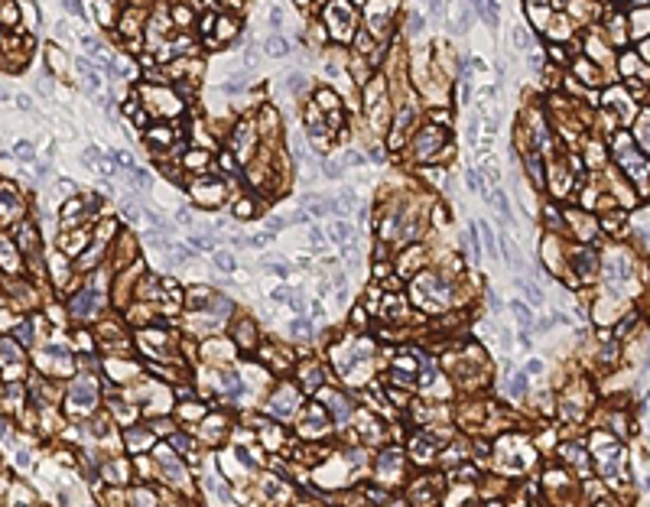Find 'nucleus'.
<instances>
[{
	"instance_id": "18",
	"label": "nucleus",
	"mask_w": 650,
	"mask_h": 507,
	"mask_svg": "<svg viewBox=\"0 0 650 507\" xmlns=\"http://www.w3.org/2000/svg\"><path fill=\"white\" fill-rule=\"evenodd\" d=\"M286 85H290V91H299V88H303V85H306V78H303V75H296V72H293L290 78H286Z\"/></svg>"
},
{
	"instance_id": "13",
	"label": "nucleus",
	"mask_w": 650,
	"mask_h": 507,
	"mask_svg": "<svg viewBox=\"0 0 650 507\" xmlns=\"http://www.w3.org/2000/svg\"><path fill=\"white\" fill-rule=\"evenodd\" d=\"M400 462V452H384L381 458H377V468H393Z\"/></svg>"
},
{
	"instance_id": "17",
	"label": "nucleus",
	"mask_w": 650,
	"mask_h": 507,
	"mask_svg": "<svg viewBox=\"0 0 650 507\" xmlns=\"http://www.w3.org/2000/svg\"><path fill=\"white\" fill-rule=\"evenodd\" d=\"M354 202H358V195H354V192H345L342 199H338V212H345V208H351Z\"/></svg>"
},
{
	"instance_id": "24",
	"label": "nucleus",
	"mask_w": 650,
	"mask_h": 507,
	"mask_svg": "<svg viewBox=\"0 0 650 507\" xmlns=\"http://www.w3.org/2000/svg\"><path fill=\"white\" fill-rule=\"evenodd\" d=\"M146 241H150L153 247H162V244H166V238H162L159 231H150V234H146Z\"/></svg>"
},
{
	"instance_id": "40",
	"label": "nucleus",
	"mask_w": 650,
	"mask_h": 507,
	"mask_svg": "<svg viewBox=\"0 0 650 507\" xmlns=\"http://www.w3.org/2000/svg\"><path fill=\"white\" fill-rule=\"evenodd\" d=\"M20 338H23V341L29 338V322H23V325H20Z\"/></svg>"
},
{
	"instance_id": "27",
	"label": "nucleus",
	"mask_w": 650,
	"mask_h": 507,
	"mask_svg": "<svg viewBox=\"0 0 650 507\" xmlns=\"http://www.w3.org/2000/svg\"><path fill=\"white\" fill-rule=\"evenodd\" d=\"M527 374H540L543 371V361H537V358H533V361H527V368H523Z\"/></svg>"
},
{
	"instance_id": "1",
	"label": "nucleus",
	"mask_w": 650,
	"mask_h": 507,
	"mask_svg": "<svg viewBox=\"0 0 650 507\" xmlns=\"http://www.w3.org/2000/svg\"><path fill=\"white\" fill-rule=\"evenodd\" d=\"M72 397H75V403H91L95 400V384H91V380H75L72 384Z\"/></svg>"
},
{
	"instance_id": "8",
	"label": "nucleus",
	"mask_w": 650,
	"mask_h": 507,
	"mask_svg": "<svg viewBox=\"0 0 650 507\" xmlns=\"http://www.w3.org/2000/svg\"><path fill=\"white\" fill-rule=\"evenodd\" d=\"M159 458H162V465H166V472H173V478H182V465L176 462L166 449H159Z\"/></svg>"
},
{
	"instance_id": "16",
	"label": "nucleus",
	"mask_w": 650,
	"mask_h": 507,
	"mask_svg": "<svg viewBox=\"0 0 650 507\" xmlns=\"http://www.w3.org/2000/svg\"><path fill=\"white\" fill-rule=\"evenodd\" d=\"M484 173H488V179H491V182H498V179H501V169H498V163H494V160L484 163Z\"/></svg>"
},
{
	"instance_id": "26",
	"label": "nucleus",
	"mask_w": 650,
	"mask_h": 507,
	"mask_svg": "<svg viewBox=\"0 0 650 507\" xmlns=\"http://www.w3.org/2000/svg\"><path fill=\"white\" fill-rule=\"evenodd\" d=\"M251 212H254L251 202H241V205H237V218H251Z\"/></svg>"
},
{
	"instance_id": "3",
	"label": "nucleus",
	"mask_w": 650,
	"mask_h": 507,
	"mask_svg": "<svg viewBox=\"0 0 650 507\" xmlns=\"http://www.w3.org/2000/svg\"><path fill=\"white\" fill-rule=\"evenodd\" d=\"M572 267H576L579 273H592V267H595V254H592V251H579L576 257H572Z\"/></svg>"
},
{
	"instance_id": "38",
	"label": "nucleus",
	"mask_w": 650,
	"mask_h": 507,
	"mask_svg": "<svg viewBox=\"0 0 650 507\" xmlns=\"http://www.w3.org/2000/svg\"><path fill=\"white\" fill-rule=\"evenodd\" d=\"M475 137H478V121H471L468 124V140H475Z\"/></svg>"
},
{
	"instance_id": "12",
	"label": "nucleus",
	"mask_w": 650,
	"mask_h": 507,
	"mask_svg": "<svg viewBox=\"0 0 650 507\" xmlns=\"http://www.w3.org/2000/svg\"><path fill=\"white\" fill-rule=\"evenodd\" d=\"M215 263H218V270H224V273L234 270V257L231 254H215Z\"/></svg>"
},
{
	"instance_id": "25",
	"label": "nucleus",
	"mask_w": 650,
	"mask_h": 507,
	"mask_svg": "<svg viewBox=\"0 0 650 507\" xmlns=\"http://www.w3.org/2000/svg\"><path fill=\"white\" fill-rule=\"evenodd\" d=\"M82 46H85V49H88V52H101V46H98V43H95V39H91V36H82Z\"/></svg>"
},
{
	"instance_id": "28",
	"label": "nucleus",
	"mask_w": 650,
	"mask_h": 507,
	"mask_svg": "<svg viewBox=\"0 0 650 507\" xmlns=\"http://www.w3.org/2000/svg\"><path fill=\"white\" fill-rule=\"evenodd\" d=\"M293 332H309V319H296V322H293Z\"/></svg>"
},
{
	"instance_id": "36",
	"label": "nucleus",
	"mask_w": 650,
	"mask_h": 507,
	"mask_svg": "<svg viewBox=\"0 0 650 507\" xmlns=\"http://www.w3.org/2000/svg\"><path fill=\"white\" fill-rule=\"evenodd\" d=\"M410 29H413V33H420V29H423V20L413 17V20H410Z\"/></svg>"
},
{
	"instance_id": "35",
	"label": "nucleus",
	"mask_w": 650,
	"mask_h": 507,
	"mask_svg": "<svg viewBox=\"0 0 650 507\" xmlns=\"http://www.w3.org/2000/svg\"><path fill=\"white\" fill-rule=\"evenodd\" d=\"M270 26H280V10H276V7L270 10Z\"/></svg>"
},
{
	"instance_id": "20",
	"label": "nucleus",
	"mask_w": 650,
	"mask_h": 507,
	"mask_svg": "<svg viewBox=\"0 0 650 507\" xmlns=\"http://www.w3.org/2000/svg\"><path fill=\"white\" fill-rule=\"evenodd\" d=\"M290 224V218H267V228L270 231H280V228H286Z\"/></svg>"
},
{
	"instance_id": "11",
	"label": "nucleus",
	"mask_w": 650,
	"mask_h": 507,
	"mask_svg": "<svg viewBox=\"0 0 650 507\" xmlns=\"http://www.w3.org/2000/svg\"><path fill=\"white\" fill-rule=\"evenodd\" d=\"M523 390H527V371H523V374H517V377L510 380V394H514V397H520Z\"/></svg>"
},
{
	"instance_id": "34",
	"label": "nucleus",
	"mask_w": 650,
	"mask_h": 507,
	"mask_svg": "<svg viewBox=\"0 0 650 507\" xmlns=\"http://www.w3.org/2000/svg\"><path fill=\"white\" fill-rule=\"evenodd\" d=\"M270 270H273V273H276V277H286V273H290V270H286V267H283V263H270Z\"/></svg>"
},
{
	"instance_id": "14",
	"label": "nucleus",
	"mask_w": 650,
	"mask_h": 507,
	"mask_svg": "<svg viewBox=\"0 0 650 507\" xmlns=\"http://www.w3.org/2000/svg\"><path fill=\"white\" fill-rule=\"evenodd\" d=\"M192 247H195V251H212V238H202V234H192Z\"/></svg>"
},
{
	"instance_id": "41",
	"label": "nucleus",
	"mask_w": 650,
	"mask_h": 507,
	"mask_svg": "<svg viewBox=\"0 0 650 507\" xmlns=\"http://www.w3.org/2000/svg\"><path fill=\"white\" fill-rule=\"evenodd\" d=\"M468 23H471V13H465V17H462V23H459V29H462V33L468 29Z\"/></svg>"
},
{
	"instance_id": "21",
	"label": "nucleus",
	"mask_w": 650,
	"mask_h": 507,
	"mask_svg": "<svg viewBox=\"0 0 650 507\" xmlns=\"http://www.w3.org/2000/svg\"><path fill=\"white\" fill-rule=\"evenodd\" d=\"M247 244H251V247H267V244H270V234H254Z\"/></svg>"
},
{
	"instance_id": "30",
	"label": "nucleus",
	"mask_w": 650,
	"mask_h": 507,
	"mask_svg": "<svg viewBox=\"0 0 650 507\" xmlns=\"http://www.w3.org/2000/svg\"><path fill=\"white\" fill-rule=\"evenodd\" d=\"M82 160H85V163H98V150H95V146H91V150H85Z\"/></svg>"
},
{
	"instance_id": "33",
	"label": "nucleus",
	"mask_w": 650,
	"mask_h": 507,
	"mask_svg": "<svg viewBox=\"0 0 650 507\" xmlns=\"http://www.w3.org/2000/svg\"><path fill=\"white\" fill-rule=\"evenodd\" d=\"M17 153L20 156H33V146H29V143H17Z\"/></svg>"
},
{
	"instance_id": "32",
	"label": "nucleus",
	"mask_w": 650,
	"mask_h": 507,
	"mask_svg": "<svg viewBox=\"0 0 650 507\" xmlns=\"http://www.w3.org/2000/svg\"><path fill=\"white\" fill-rule=\"evenodd\" d=\"M345 160L351 163V166H361V163H364V160H361V153H351V150H348V156H345Z\"/></svg>"
},
{
	"instance_id": "31",
	"label": "nucleus",
	"mask_w": 650,
	"mask_h": 507,
	"mask_svg": "<svg viewBox=\"0 0 650 507\" xmlns=\"http://www.w3.org/2000/svg\"><path fill=\"white\" fill-rule=\"evenodd\" d=\"M498 127H501V117H498V114H491V117H488V130H491V134H494V130H498Z\"/></svg>"
},
{
	"instance_id": "9",
	"label": "nucleus",
	"mask_w": 650,
	"mask_h": 507,
	"mask_svg": "<svg viewBox=\"0 0 650 507\" xmlns=\"http://www.w3.org/2000/svg\"><path fill=\"white\" fill-rule=\"evenodd\" d=\"M286 49H290V46H286L280 36H270L267 39V52H270V56H286Z\"/></svg>"
},
{
	"instance_id": "2",
	"label": "nucleus",
	"mask_w": 650,
	"mask_h": 507,
	"mask_svg": "<svg viewBox=\"0 0 650 507\" xmlns=\"http://www.w3.org/2000/svg\"><path fill=\"white\" fill-rule=\"evenodd\" d=\"M95 306H98V296L95 293H82V296H75V299H72V309L78 312V316H88Z\"/></svg>"
},
{
	"instance_id": "10",
	"label": "nucleus",
	"mask_w": 650,
	"mask_h": 507,
	"mask_svg": "<svg viewBox=\"0 0 650 507\" xmlns=\"http://www.w3.org/2000/svg\"><path fill=\"white\" fill-rule=\"evenodd\" d=\"M481 234H484V247H488V254H491V257H498L501 251H498V247H494V244H498V241H494V231L488 228L484 221H481Z\"/></svg>"
},
{
	"instance_id": "23",
	"label": "nucleus",
	"mask_w": 650,
	"mask_h": 507,
	"mask_svg": "<svg viewBox=\"0 0 650 507\" xmlns=\"http://www.w3.org/2000/svg\"><path fill=\"white\" fill-rule=\"evenodd\" d=\"M325 176H329V179H342V166H338V163H329V166H325Z\"/></svg>"
},
{
	"instance_id": "5",
	"label": "nucleus",
	"mask_w": 650,
	"mask_h": 507,
	"mask_svg": "<svg viewBox=\"0 0 650 507\" xmlns=\"http://www.w3.org/2000/svg\"><path fill=\"white\" fill-rule=\"evenodd\" d=\"M491 202H494V205H498L501 218H504V221H510V202H507V195L501 192V189H494V192H491Z\"/></svg>"
},
{
	"instance_id": "4",
	"label": "nucleus",
	"mask_w": 650,
	"mask_h": 507,
	"mask_svg": "<svg viewBox=\"0 0 650 507\" xmlns=\"http://www.w3.org/2000/svg\"><path fill=\"white\" fill-rule=\"evenodd\" d=\"M517 286H520V293L527 296L533 306H540V302H543V293H540V286H533L530 280H517Z\"/></svg>"
},
{
	"instance_id": "29",
	"label": "nucleus",
	"mask_w": 650,
	"mask_h": 507,
	"mask_svg": "<svg viewBox=\"0 0 650 507\" xmlns=\"http://www.w3.org/2000/svg\"><path fill=\"white\" fill-rule=\"evenodd\" d=\"M134 182H137V185H150V176L140 173V169H134Z\"/></svg>"
},
{
	"instance_id": "6",
	"label": "nucleus",
	"mask_w": 650,
	"mask_h": 507,
	"mask_svg": "<svg viewBox=\"0 0 650 507\" xmlns=\"http://www.w3.org/2000/svg\"><path fill=\"white\" fill-rule=\"evenodd\" d=\"M329 234H332V241H338V244H342V247H345V241H348V238H351V224H345V221H338V224H332V231H329Z\"/></svg>"
},
{
	"instance_id": "7",
	"label": "nucleus",
	"mask_w": 650,
	"mask_h": 507,
	"mask_svg": "<svg viewBox=\"0 0 650 507\" xmlns=\"http://www.w3.org/2000/svg\"><path fill=\"white\" fill-rule=\"evenodd\" d=\"M475 10H478V17H484L488 26H494V23H498V13H494L498 7H494V4H475Z\"/></svg>"
},
{
	"instance_id": "37",
	"label": "nucleus",
	"mask_w": 650,
	"mask_h": 507,
	"mask_svg": "<svg viewBox=\"0 0 650 507\" xmlns=\"http://www.w3.org/2000/svg\"><path fill=\"white\" fill-rule=\"evenodd\" d=\"M631 325H634V319H624V322H621V325H618V335H624V332H628V329H631Z\"/></svg>"
},
{
	"instance_id": "39",
	"label": "nucleus",
	"mask_w": 650,
	"mask_h": 507,
	"mask_svg": "<svg viewBox=\"0 0 650 507\" xmlns=\"http://www.w3.org/2000/svg\"><path fill=\"white\" fill-rule=\"evenodd\" d=\"M286 296H290L286 290H276V293H273V302H286Z\"/></svg>"
},
{
	"instance_id": "15",
	"label": "nucleus",
	"mask_w": 650,
	"mask_h": 507,
	"mask_svg": "<svg viewBox=\"0 0 650 507\" xmlns=\"http://www.w3.org/2000/svg\"><path fill=\"white\" fill-rule=\"evenodd\" d=\"M514 43H517V49H530V36H527V29L517 26V29H514Z\"/></svg>"
},
{
	"instance_id": "19",
	"label": "nucleus",
	"mask_w": 650,
	"mask_h": 507,
	"mask_svg": "<svg viewBox=\"0 0 650 507\" xmlns=\"http://www.w3.org/2000/svg\"><path fill=\"white\" fill-rule=\"evenodd\" d=\"M416 455H432V442H426V439H416Z\"/></svg>"
},
{
	"instance_id": "22",
	"label": "nucleus",
	"mask_w": 650,
	"mask_h": 507,
	"mask_svg": "<svg viewBox=\"0 0 650 507\" xmlns=\"http://www.w3.org/2000/svg\"><path fill=\"white\" fill-rule=\"evenodd\" d=\"M510 309H514V312H517V316H520V319H523V322H530V309H527V306H523V302H510Z\"/></svg>"
}]
</instances>
